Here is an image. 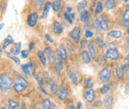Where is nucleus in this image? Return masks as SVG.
Returning a JSON list of instances; mask_svg holds the SVG:
<instances>
[{
    "label": "nucleus",
    "instance_id": "nucleus-1",
    "mask_svg": "<svg viewBox=\"0 0 129 109\" xmlns=\"http://www.w3.org/2000/svg\"><path fill=\"white\" fill-rule=\"evenodd\" d=\"M12 84H13V81L9 75L6 73L0 75V90L3 93L7 92Z\"/></svg>",
    "mask_w": 129,
    "mask_h": 109
},
{
    "label": "nucleus",
    "instance_id": "nucleus-2",
    "mask_svg": "<svg viewBox=\"0 0 129 109\" xmlns=\"http://www.w3.org/2000/svg\"><path fill=\"white\" fill-rule=\"evenodd\" d=\"M111 75H112V71L110 68L108 67H105L98 73V77L101 82H102L104 84H108L111 79Z\"/></svg>",
    "mask_w": 129,
    "mask_h": 109
},
{
    "label": "nucleus",
    "instance_id": "nucleus-3",
    "mask_svg": "<svg viewBox=\"0 0 129 109\" xmlns=\"http://www.w3.org/2000/svg\"><path fill=\"white\" fill-rule=\"evenodd\" d=\"M105 58L106 59H109V60H113V61H116L119 59L120 57V53L119 51L116 48H109L106 50L105 53Z\"/></svg>",
    "mask_w": 129,
    "mask_h": 109
},
{
    "label": "nucleus",
    "instance_id": "nucleus-4",
    "mask_svg": "<svg viewBox=\"0 0 129 109\" xmlns=\"http://www.w3.org/2000/svg\"><path fill=\"white\" fill-rule=\"evenodd\" d=\"M70 37L74 39L75 42H80L81 38V29L78 26H75L73 30L70 32Z\"/></svg>",
    "mask_w": 129,
    "mask_h": 109
},
{
    "label": "nucleus",
    "instance_id": "nucleus-5",
    "mask_svg": "<svg viewBox=\"0 0 129 109\" xmlns=\"http://www.w3.org/2000/svg\"><path fill=\"white\" fill-rule=\"evenodd\" d=\"M39 19V15L37 12H33L31 13L29 16H28V24L30 27H34L36 26V24L37 23V21Z\"/></svg>",
    "mask_w": 129,
    "mask_h": 109
},
{
    "label": "nucleus",
    "instance_id": "nucleus-6",
    "mask_svg": "<svg viewBox=\"0 0 129 109\" xmlns=\"http://www.w3.org/2000/svg\"><path fill=\"white\" fill-rule=\"evenodd\" d=\"M114 104V97L113 95H108L104 100V106L106 109H112Z\"/></svg>",
    "mask_w": 129,
    "mask_h": 109
},
{
    "label": "nucleus",
    "instance_id": "nucleus-7",
    "mask_svg": "<svg viewBox=\"0 0 129 109\" xmlns=\"http://www.w3.org/2000/svg\"><path fill=\"white\" fill-rule=\"evenodd\" d=\"M98 21L100 22L101 26H102V30H107L108 28H109V20L107 19V17L104 14H101L98 17Z\"/></svg>",
    "mask_w": 129,
    "mask_h": 109
},
{
    "label": "nucleus",
    "instance_id": "nucleus-8",
    "mask_svg": "<svg viewBox=\"0 0 129 109\" xmlns=\"http://www.w3.org/2000/svg\"><path fill=\"white\" fill-rule=\"evenodd\" d=\"M84 98L85 100L89 102V103H92L94 100L95 98V93L94 90L93 88H89L85 93H84Z\"/></svg>",
    "mask_w": 129,
    "mask_h": 109
},
{
    "label": "nucleus",
    "instance_id": "nucleus-9",
    "mask_svg": "<svg viewBox=\"0 0 129 109\" xmlns=\"http://www.w3.org/2000/svg\"><path fill=\"white\" fill-rule=\"evenodd\" d=\"M88 49H89V53L90 55V57L93 59H95L97 57V51L96 49H95L94 44L93 42H89L88 43Z\"/></svg>",
    "mask_w": 129,
    "mask_h": 109
},
{
    "label": "nucleus",
    "instance_id": "nucleus-10",
    "mask_svg": "<svg viewBox=\"0 0 129 109\" xmlns=\"http://www.w3.org/2000/svg\"><path fill=\"white\" fill-rule=\"evenodd\" d=\"M57 53L59 57V59H61L62 61H66L67 59V52L65 48L63 46V45H60L59 46L58 49H57Z\"/></svg>",
    "mask_w": 129,
    "mask_h": 109
},
{
    "label": "nucleus",
    "instance_id": "nucleus-11",
    "mask_svg": "<svg viewBox=\"0 0 129 109\" xmlns=\"http://www.w3.org/2000/svg\"><path fill=\"white\" fill-rule=\"evenodd\" d=\"M67 96H68V93H67V89L63 87V86H60L59 88V93H58L59 99L61 100H63L67 98Z\"/></svg>",
    "mask_w": 129,
    "mask_h": 109
},
{
    "label": "nucleus",
    "instance_id": "nucleus-12",
    "mask_svg": "<svg viewBox=\"0 0 129 109\" xmlns=\"http://www.w3.org/2000/svg\"><path fill=\"white\" fill-rule=\"evenodd\" d=\"M107 36L115 39H120L122 37V32L120 30H112L107 33Z\"/></svg>",
    "mask_w": 129,
    "mask_h": 109
},
{
    "label": "nucleus",
    "instance_id": "nucleus-13",
    "mask_svg": "<svg viewBox=\"0 0 129 109\" xmlns=\"http://www.w3.org/2000/svg\"><path fill=\"white\" fill-rule=\"evenodd\" d=\"M82 59L85 64H89V63L91 62V57L89 55V52L86 50H84L82 53Z\"/></svg>",
    "mask_w": 129,
    "mask_h": 109
},
{
    "label": "nucleus",
    "instance_id": "nucleus-14",
    "mask_svg": "<svg viewBox=\"0 0 129 109\" xmlns=\"http://www.w3.org/2000/svg\"><path fill=\"white\" fill-rule=\"evenodd\" d=\"M52 7V3L50 2H47L44 5V10H43V14H42V18L43 19H46L48 15V13H49V10Z\"/></svg>",
    "mask_w": 129,
    "mask_h": 109
},
{
    "label": "nucleus",
    "instance_id": "nucleus-15",
    "mask_svg": "<svg viewBox=\"0 0 129 109\" xmlns=\"http://www.w3.org/2000/svg\"><path fill=\"white\" fill-rule=\"evenodd\" d=\"M89 17H90V14H89V11L84 10L82 12L80 13V20L82 22H86L89 21Z\"/></svg>",
    "mask_w": 129,
    "mask_h": 109
},
{
    "label": "nucleus",
    "instance_id": "nucleus-16",
    "mask_svg": "<svg viewBox=\"0 0 129 109\" xmlns=\"http://www.w3.org/2000/svg\"><path fill=\"white\" fill-rule=\"evenodd\" d=\"M62 7V3L61 0H54L53 3L52 4V7L55 12H59Z\"/></svg>",
    "mask_w": 129,
    "mask_h": 109
},
{
    "label": "nucleus",
    "instance_id": "nucleus-17",
    "mask_svg": "<svg viewBox=\"0 0 129 109\" xmlns=\"http://www.w3.org/2000/svg\"><path fill=\"white\" fill-rule=\"evenodd\" d=\"M53 30L55 34H59L63 31V27L59 22H55L53 25Z\"/></svg>",
    "mask_w": 129,
    "mask_h": 109
},
{
    "label": "nucleus",
    "instance_id": "nucleus-18",
    "mask_svg": "<svg viewBox=\"0 0 129 109\" xmlns=\"http://www.w3.org/2000/svg\"><path fill=\"white\" fill-rule=\"evenodd\" d=\"M87 5V2L86 0H82V1H81L80 3H78L77 4V10L78 13H81L82 12V11H84V9H85V7H86Z\"/></svg>",
    "mask_w": 129,
    "mask_h": 109
},
{
    "label": "nucleus",
    "instance_id": "nucleus-19",
    "mask_svg": "<svg viewBox=\"0 0 129 109\" xmlns=\"http://www.w3.org/2000/svg\"><path fill=\"white\" fill-rule=\"evenodd\" d=\"M124 74H125V72H124V70H123V68H122L121 65L116 67V76L117 79H120V80L122 79L123 77H124Z\"/></svg>",
    "mask_w": 129,
    "mask_h": 109
},
{
    "label": "nucleus",
    "instance_id": "nucleus-20",
    "mask_svg": "<svg viewBox=\"0 0 129 109\" xmlns=\"http://www.w3.org/2000/svg\"><path fill=\"white\" fill-rule=\"evenodd\" d=\"M111 91V85L109 84H105L100 89V93L102 95H105Z\"/></svg>",
    "mask_w": 129,
    "mask_h": 109
},
{
    "label": "nucleus",
    "instance_id": "nucleus-21",
    "mask_svg": "<svg viewBox=\"0 0 129 109\" xmlns=\"http://www.w3.org/2000/svg\"><path fill=\"white\" fill-rule=\"evenodd\" d=\"M25 88H26V86L21 84L15 83L14 84V89L15 90V92H17V93H21V92H23Z\"/></svg>",
    "mask_w": 129,
    "mask_h": 109
},
{
    "label": "nucleus",
    "instance_id": "nucleus-22",
    "mask_svg": "<svg viewBox=\"0 0 129 109\" xmlns=\"http://www.w3.org/2000/svg\"><path fill=\"white\" fill-rule=\"evenodd\" d=\"M116 6V2L115 0H106L105 7L107 10H112Z\"/></svg>",
    "mask_w": 129,
    "mask_h": 109
},
{
    "label": "nucleus",
    "instance_id": "nucleus-23",
    "mask_svg": "<svg viewBox=\"0 0 129 109\" xmlns=\"http://www.w3.org/2000/svg\"><path fill=\"white\" fill-rule=\"evenodd\" d=\"M8 108L9 109H19V104L18 103L13 100H8Z\"/></svg>",
    "mask_w": 129,
    "mask_h": 109
},
{
    "label": "nucleus",
    "instance_id": "nucleus-24",
    "mask_svg": "<svg viewBox=\"0 0 129 109\" xmlns=\"http://www.w3.org/2000/svg\"><path fill=\"white\" fill-rule=\"evenodd\" d=\"M55 72L58 74H59L61 70L63 69V62L61 59H59V61L56 62V64L55 65Z\"/></svg>",
    "mask_w": 129,
    "mask_h": 109
},
{
    "label": "nucleus",
    "instance_id": "nucleus-25",
    "mask_svg": "<svg viewBox=\"0 0 129 109\" xmlns=\"http://www.w3.org/2000/svg\"><path fill=\"white\" fill-rule=\"evenodd\" d=\"M93 29L96 31H98V32H101L102 30V26H101V24H100V22H99V21H98V19H95L94 21H93Z\"/></svg>",
    "mask_w": 129,
    "mask_h": 109
},
{
    "label": "nucleus",
    "instance_id": "nucleus-26",
    "mask_svg": "<svg viewBox=\"0 0 129 109\" xmlns=\"http://www.w3.org/2000/svg\"><path fill=\"white\" fill-rule=\"evenodd\" d=\"M103 11V7H102V3L101 2H98L97 3V5H96V8H95V13L96 14L99 15L102 13Z\"/></svg>",
    "mask_w": 129,
    "mask_h": 109
},
{
    "label": "nucleus",
    "instance_id": "nucleus-27",
    "mask_svg": "<svg viewBox=\"0 0 129 109\" xmlns=\"http://www.w3.org/2000/svg\"><path fill=\"white\" fill-rule=\"evenodd\" d=\"M38 57H39V59H40V61L42 62V64L44 65H45L47 63V59L45 56H44V53L41 52V51H38Z\"/></svg>",
    "mask_w": 129,
    "mask_h": 109
},
{
    "label": "nucleus",
    "instance_id": "nucleus-28",
    "mask_svg": "<svg viewBox=\"0 0 129 109\" xmlns=\"http://www.w3.org/2000/svg\"><path fill=\"white\" fill-rule=\"evenodd\" d=\"M42 105H43L44 109H50V108H51V107H52V103H51V101H50L49 99L46 98V99H44L43 100Z\"/></svg>",
    "mask_w": 129,
    "mask_h": 109
},
{
    "label": "nucleus",
    "instance_id": "nucleus-29",
    "mask_svg": "<svg viewBox=\"0 0 129 109\" xmlns=\"http://www.w3.org/2000/svg\"><path fill=\"white\" fill-rule=\"evenodd\" d=\"M12 42H14L12 38L10 36H7V38L5 39V41L3 42V49H6L9 45H10Z\"/></svg>",
    "mask_w": 129,
    "mask_h": 109
},
{
    "label": "nucleus",
    "instance_id": "nucleus-30",
    "mask_svg": "<svg viewBox=\"0 0 129 109\" xmlns=\"http://www.w3.org/2000/svg\"><path fill=\"white\" fill-rule=\"evenodd\" d=\"M94 42H96V44L98 45V46L99 48H103V47L105 46V43H104V42H103V40H102V38H99V37H98V38H95Z\"/></svg>",
    "mask_w": 129,
    "mask_h": 109
},
{
    "label": "nucleus",
    "instance_id": "nucleus-31",
    "mask_svg": "<svg viewBox=\"0 0 129 109\" xmlns=\"http://www.w3.org/2000/svg\"><path fill=\"white\" fill-rule=\"evenodd\" d=\"M84 84H85V87L88 88H92V87L93 86V81L91 78H87L85 80V82H84Z\"/></svg>",
    "mask_w": 129,
    "mask_h": 109
},
{
    "label": "nucleus",
    "instance_id": "nucleus-32",
    "mask_svg": "<svg viewBox=\"0 0 129 109\" xmlns=\"http://www.w3.org/2000/svg\"><path fill=\"white\" fill-rule=\"evenodd\" d=\"M16 83L21 84H23V85L26 86V87L28 86V82H27L22 77H18V78H17V80H16Z\"/></svg>",
    "mask_w": 129,
    "mask_h": 109
},
{
    "label": "nucleus",
    "instance_id": "nucleus-33",
    "mask_svg": "<svg viewBox=\"0 0 129 109\" xmlns=\"http://www.w3.org/2000/svg\"><path fill=\"white\" fill-rule=\"evenodd\" d=\"M21 68L22 70H23V72L26 74V75L28 76H30V70H29V67L28 65H21Z\"/></svg>",
    "mask_w": 129,
    "mask_h": 109
},
{
    "label": "nucleus",
    "instance_id": "nucleus-34",
    "mask_svg": "<svg viewBox=\"0 0 129 109\" xmlns=\"http://www.w3.org/2000/svg\"><path fill=\"white\" fill-rule=\"evenodd\" d=\"M48 61L50 63H52V64H53V63L55 62V60H56V57H55V53L53 52H52L51 53H49L48 55Z\"/></svg>",
    "mask_w": 129,
    "mask_h": 109
},
{
    "label": "nucleus",
    "instance_id": "nucleus-35",
    "mask_svg": "<svg viewBox=\"0 0 129 109\" xmlns=\"http://www.w3.org/2000/svg\"><path fill=\"white\" fill-rule=\"evenodd\" d=\"M21 42H18V43H15V48H16V50H15V53H14V55L15 56H18L20 52H21Z\"/></svg>",
    "mask_w": 129,
    "mask_h": 109
},
{
    "label": "nucleus",
    "instance_id": "nucleus-36",
    "mask_svg": "<svg viewBox=\"0 0 129 109\" xmlns=\"http://www.w3.org/2000/svg\"><path fill=\"white\" fill-rule=\"evenodd\" d=\"M58 90H59V87H58V85L55 84V83H52V85H51V92L53 93V94H55V93H56L57 92H58Z\"/></svg>",
    "mask_w": 129,
    "mask_h": 109
},
{
    "label": "nucleus",
    "instance_id": "nucleus-37",
    "mask_svg": "<svg viewBox=\"0 0 129 109\" xmlns=\"http://www.w3.org/2000/svg\"><path fill=\"white\" fill-rule=\"evenodd\" d=\"M122 19H123V22L129 20V10L128 9H127L125 10V12L124 13V14H123V18Z\"/></svg>",
    "mask_w": 129,
    "mask_h": 109
},
{
    "label": "nucleus",
    "instance_id": "nucleus-38",
    "mask_svg": "<svg viewBox=\"0 0 129 109\" xmlns=\"http://www.w3.org/2000/svg\"><path fill=\"white\" fill-rule=\"evenodd\" d=\"M71 83L73 84H75L77 83V77H76V74L75 72L71 73Z\"/></svg>",
    "mask_w": 129,
    "mask_h": 109
},
{
    "label": "nucleus",
    "instance_id": "nucleus-39",
    "mask_svg": "<svg viewBox=\"0 0 129 109\" xmlns=\"http://www.w3.org/2000/svg\"><path fill=\"white\" fill-rule=\"evenodd\" d=\"M84 36L86 38H91L93 36V33L90 30H86L85 33H84Z\"/></svg>",
    "mask_w": 129,
    "mask_h": 109
},
{
    "label": "nucleus",
    "instance_id": "nucleus-40",
    "mask_svg": "<svg viewBox=\"0 0 129 109\" xmlns=\"http://www.w3.org/2000/svg\"><path fill=\"white\" fill-rule=\"evenodd\" d=\"M64 18L66 19L67 21H68V22L70 24H72L73 23V20L71 18V16H70V14L69 13H64Z\"/></svg>",
    "mask_w": 129,
    "mask_h": 109
},
{
    "label": "nucleus",
    "instance_id": "nucleus-41",
    "mask_svg": "<svg viewBox=\"0 0 129 109\" xmlns=\"http://www.w3.org/2000/svg\"><path fill=\"white\" fill-rule=\"evenodd\" d=\"M50 81H52V80L48 78V77H43L41 81V84H48L49 83Z\"/></svg>",
    "mask_w": 129,
    "mask_h": 109
},
{
    "label": "nucleus",
    "instance_id": "nucleus-42",
    "mask_svg": "<svg viewBox=\"0 0 129 109\" xmlns=\"http://www.w3.org/2000/svg\"><path fill=\"white\" fill-rule=\"evenodd\" d=\"M80 42H81V45H82L81 47L82 49H85L86 46H88V42H87V41L86 39H82L80 41Z\"/></svg>",
    "mask_w": 129,
    "mask_h": 109
},
{
    "label": "nucleus",
    "instance_id": "nucleus-43",
    "mask_svg": "<svg viewBox=\"0 0 129 109\" xmlns=\"http://www.w3.org/2000/svg\"><path fill=\"white\" fill-rule=\"evenodd\" d=\"M44 3V0H37L36 1V6L37 7H42V5Z\"/></svg>",
    "mask_w": 129,
    "mask_h": 109
},
{
    "label": "nucleus",
    "instance_id": "nucleus-44",
    "mask_svg": "<svg viewBox=\"0 0 129 109\" xmlns=\"http://www.w3.org/2000/svg\"><path fill=\"white\" fill-rule=\"evenodd\" d=\"M10 58L12 59L13 61H15V63H16L17 65H20V64H21L20 60L18 58V57H16L15 56H14V57H10Z\"/></svg>",
    "mask_w": 129,
    "mask_h": 109
},
{
    "label": "nucleus",
    "instance_id": "nucleus-45",
    "mask_svg": "<svg viewBox=\"0 0 129 109\" xmlns=\"http://www.w3.org/2000/svg\"><path fill=\"white\" fill-rule=\"evenodd\" d=\"M28 55H29V52H28L27 50L21 51V57H23V58H26V57H28Z\"/></svg>",
    "mask_w": 129,
    "mask_h": 109
},
{
    "label": "nucleus",
    "instance_id": "nucleus-46",
    "mask_svg": "<svg viewBox=\"0 0 129 109\" xmlns=\"http://www.w3.org/2000/svg\"><path fill=\"white\" fill-rule=\"evenodd\" d=\"M52 52V49L50 48V47H48V48H46L45 49H44V53H45L47 55H48L49 53H51Z\"/></svg>",
    "mask_w": 129,
    "mask_h": 109
},
{
    "label": "nucleus",
    "instance_id": "nucleus-47",
    "mask_svg": "<svg viewBox=\"0 0 129 109\" xmlns=\"http://www.w3.org/2000/svg\"><path fill=\"white\" fill-rule=\"evenodd\" d=\"M44 37H45V38H46V40L47 41H48L49 42H51V43H53V40H52V38H50V36L48 35V34H45V35H44Z\"/></svg>",
    "mask_w": 129,
    "mask_h": 109
},
{
    "label": "nucleus",
    "instance_id": "nucleus-48",
    "mask_svg": "<svg viewBox=\"0 0 129 109\" xmlns=\"http://www.w3.org/2000/svg\"><path fill=\"white\" fill-rule=\"evenodd\" d=\"M67 107H68L69 109H75L74 104H73L72 103H69V104H67Z\"/></svg>",
    "mask_w": 129,
    "mask_h": 109
},
{
    "label": "nucleus",
    "instance_id": "nucleus-49",
    "mask_svg": "<svg viewBox=\"0 0 129 109\" xmlns=\"http://www.w3.org/2000/svg\"><path fill=\"white\" fill-rule=\"evenodd\" d=\"M124 26H126L127 28H129V20L124 22Z\"/></svg>",
    "mask_w": 129,
    "mask_h": 109
},
{
    "label": "nucleus",
    "instance_id": "nucleus-50",
    "mask_svg": "<svg viewBox=\"0 0 129 109\" xmlns=\"http://www.w3.org/2000/svg\"><path fill=\"white\" fill-rule=\"evenodd\" d=\"M38 88H39V89H40V90H41V91L42 92V93H43L44 94H45V95H47V93H46V92H45V91H44V88H42L41 87H38Z\"/></svg>",
    "mask_w": 129,
    "mask_h": 109
},
{
    "label": "nucleus",
    "instance_id": "nucleus-51",
    "mask_svg": "<svg viewBox=\"0 0 129 109\" xmlns=\"http://www.w3.org/2000/svg\"><path fill=\"white\" fill-rule=\"evenodd\" d=\"M70 16H71V18L72 19V20L75 19V13H71V14H70Z\"/></svg>",
    "mask_w": 129,
    "mask_h": 109
},
{
    "label": "nucleus",
    "instance_id": "nucleus-52",
    "mask_svg": "<svg viewBox=\"0 0 129 109\" xmlns=\"http://www.w3.org/2000/svg\"><path fill=\"white\" fill-rule=\"evenodd\" d=\"M33 45H34V43H33V42H31L30 45H29V51L32 50V49H33Z\"/></svg>",
    "mask_w": 129,
    "mask_h": 109
},
{
    "label": "nucleus",
    "instance_id": "nucleus-53",
    "mask_svg": "<svg viewBox=\"0 0 129 109\" xmlns=\"http://www.w3.org/2000/svg\"><path fill=\"white\" fill-rule=\"evenodd\" d=\"M125 61H127V63H129V53L127 55V57H126V58H125Z\"/></svg>",
    "mask_w": 129,
    "mask_h": 109
},
{
    "label": "nucleus",
    "instance_id": "nucleus-54",
    "mask_svg": "<svg viewBox=\"0 0 129 109\" xmlns=\"http://www.w3.org/2000/svg\"><path fill=\"white\" fill-rule=\"evenodd\" d=\"M81 107H82V103L81 102H78V107H77V108H79Z\"/></svg>",
    "mask_w": 129,
    "mask_h": 109
},
{
    "label": "nucleus",
    "instance_id": "nucleus-55",
    "mask_svg": "<svg viewBox=\"0 0 129 109\" xmlns=\"http://www.w3.org/2000/svg\"><path fill=\"white\" fill-rule=\"evenodd\" d=\"M71 10H72V8H71V7H68V8H67V13L71 12Z\"/></svg>",
    "mask_w": 129,
    "mask_h": 109
},
{
    "label": "nucleus",
    "instance_id": "nucleus-56",
    "mask_svg": "<svg viewBox=\"0 0 129 109\" xmlns=\"http://www.w3.org/2000/svg\"><path fill=\"white\" fill-rule=\"evenodd\" d=\"M3 26H4V24L3 23V24H0V30H2V29L3 28Z\"/></svg>",
    "mask_w": 129,
    "mask_h": 109
},
{
    "label": "nucleus",
    "instance_id": "nucleus-57",
    "mask_svg": "<svg viewBox=\"0 0 129 109\" xmlns=\"http://www.w3.org/2000/svg\"><path fill=\"white\" fill-rule=\"evenodd\" d=\"M125 7H127V9L129 10V4H127V5H126V6H125Z\"/></svg>",
    "mask_w": 129,
    "mask_h": 109
},
{
    "label": "nucleus",
    "instance_id": "nucleus-58",
    "mask_svg": "<svg viewBox=\"0 0 129 109\" xmlns=\"http://www.w3.org/2000/svg\"><path fill=\"white\" fill-rule=\"evenodd\" d=\"M2 51H3V49L1 47V45H0V52H2Z\"/></svg>",
    "mask_w": 129,
    "mask_h": 109
},
{
    "label": "nucleus",
    "instance_id": "nucleus-59",
    "mask_svg": "<svg viewBox=\"0 0 129 109\" xmlns=\"http://www.w3.org/2000/svg\"><path fill=\"white\" fill-rule=\"evenodd\" d=\"M127 34L129 35V28H127Z\"/></svg>",
    "mask_w": 129,
    "mask_h": 109
},
{
    "label": "nucleus",
    "instance_id": "nucleus-60",
    "mask_svg": "<svg viewBox=\"0 0 129 109\" xmlns=\"http://www.w3.org/2000/svg\"><path fill=\"white\" fill-rule=\"evenodd\" d=\"M122 1H124V2H127V1H129V0H122Z\"/></svg>",
    "mask_w": 129,
    "mask_h": 109
},
{
    "label": "nucleus",
    "instance_id": "nucleus-61",
    "mask_svg": "<svg viewBox=\"0 0 129 109\" xmlns=\"http://www.w3.org/2000/svg\"><path fill=\"white\" fill-rule=\"evenodd\" d=\"M0 109H6L5 107H0Z\"/></svg>",
    "mask_w": 129,
    "mask_h": 109
},
{
    "label": "nucleus",
    "instance_id": "nucleus-62",
    "mask_svg": "<svg viewBox=\"0 0 129 109\" xmlns=\"http://www.w3.org/2000/svg\"><path fill=\"white\" fill-rule=\"evenodd\" d=\"M95 1H98V0H95Z\"/></svg>",
    "mask_w": 129,
    "mask_h": 109
},
{
    "label": "nucleus",
    "instance_id": "nucleus-63",
    "mask_svg": "<svg viewBox=\"0 0 129 109\" xmlns=\"http://www.w3.org/2000/svg\"><path fill=\"white\" fill-rule=\"evenodd\" d=\"M61 1H62V0H61Z\"/></svg>",
    "mask_w": 129,
    "mask_h": 109
}]
</instances>
